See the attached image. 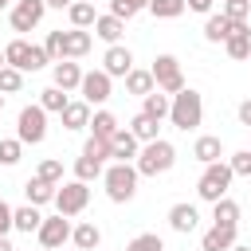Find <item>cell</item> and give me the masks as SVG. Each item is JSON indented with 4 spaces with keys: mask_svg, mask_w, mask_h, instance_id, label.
Masks as SVG:
<instances>
[{
    "mask_svg": "<svg viewBox=\"0 0 251 251\" xmlns=\"http://www.w3.org/2000/svg\"><path fill=\"white\" fill-rule=\"evenodd\" d=\"M8 231H12V204L0 200V235H8Z\"/></svg>",
    "mask_w": 251,
    "mask_h": 251,
    "instance_id": "7bdbcfd3",
    "label": "cell"
},
{
    "mask_svg": "<svg viewBox=\"0 0 251 251\" xmlns=\"http://www.w3.org/2000/svg\"><path fill=\"white\" fill-rule=\"evenodd\" d=\"M192 157H196L200 165H216V161H224V141H220L216 133H204V137H196Z\"/></svg>",
    "mask_w": 251,
    "mask_h": 251,
    "instance_id": "e0dca14e",
    "label": "cell"
},
{
    "mask_svg": "<svg viewBox=\"0 0 251 251\" xmlns=\"http://www.w3.org/2000/svg\"><path fill=\"white\" fill-rule=\"evenodd\" d=\"M71 243H75V251H94L98 243H102V231H98V224H75L71 227Z\"/></svg>",
    "mask_w": 251,
    "mask_h": 251,
    "instance_id": "44dd1931",
    "label": "cell"
},
{
    "mask_svg": "<svg viewBox=\"0 0 251 251\" xmlns=\"http://www.w3.org/2000/svg\"><path fill=\"white\" fill-rule=\"evenodd\" d=\"M82 157L106 161V157H110V141H102V137H86V145H82Z\"/></svg>",
    "mask_w": 251,
    "mask_h": 251,
    "instance_id": "60d3db41",
    "label": "cell"
},
{
    "mask_svg": "<svg viewBox=\"0 0 251 251\" xmlns=\"http://www.w3.org/2000/svg\"><path fill=\"white\" fill-rule=\"evenodd\" d=\"M43 12H47V4L43 0H16L12 4V31H35L39 24H43Z\"/></svg>",
    "mask_w": 251,
    "mask_h": 251,
    "instance_id": "30bf717a",
    "label": "cell"
},
{
    "mask_svg": "<svg viewBox=\"0 0 251 251\" xmlns=\"http://www.w3.org/2000/svg\"><path fill=\"white\" fill-rule=\"evenodd\" d=\"M35 176H39V180H47V184H63V161H55V157H47V161H39V169H35Z\"/></svg>",
    "mask_w": 251,
    "mask_h": 251,
    "instance_id": "8d00e7d4",
    "label": "cell"
},
{
    "mask_svg": "<svg viewBox=\"0 0 251 251\" xmlns=\"http://www.w3.org/2000/svg\"><path fill=\"white\" fill-rule=\"evenodd\" d=\"M4 63L16 67V71H43L51 59H47L43 47H35V43H27V39L20 35V39H12V43L4 47Z\"/></svg>",
    "mask_w": 251,
    "mask_h": 251,
    "instance_id": "5b68a950",
    "label": "cell"
},
{
    "mask_svg": "<svg viewBox=\"0 0 251 251\" xmlns=\"http://www.w3.org/2000/svg\"><path fill=\"white\" fill-rule=\"evenodd\" d=\"M43 4H47V8H59V12H63V8H71V0H43Z\"/></svg>",
    "mask_w": 251,
    "mask_h": 251,
    "instance_id": "bcb514c9",
    "label": "cell"
},
{
    "mask_svg": "<svg viewBox=\"0 0 251 251\" xmlns=\"http://www.w3.org/2000/svg\"><path fill=\"white\" fill-rule=\"evenodd\" d=\"M20 157H24L20 137H4L0 141V165H20Z\"/></svg>",
    "mask_w": 251,
    "mask_h": 251,
    "instance_id": "74e56055",
    "label": "cell"
},
{
    "mask_svg": "<svg viewBox=\"0 0 251 251\" xmlns=\"http://www.w3.org/2000/svg\"><path fill=\"white\" fill-rule=\"evenodd\" d=\"M51 78H55V86H59V90H78L82 71H78V63H75V59H63V63H51Z\"/></svg>",
    "mask_w": 251,
    "mask_h": 251,
    "instance_id": "2e32d148",
    "label": "cell"
},
{
    "mask_svg": "<svg viewBox=\"0 0 251 251\" xmlns=\"http://www.w3.org/2000/svg\"><path fill=\"white\" fill-rule=\"evenodd\" d=\"M227 169H231V176H251V149H239V153H231Z\"/></svg>",
    "mask_w": 251,
    "mask_h": 251,
    "instance_id": "ab89813d",
    "label": "cell"
},
{
    "mask_svg": "<svg viewBox=\"0 0 251 251\" xmlns=\"http://www.w3.org/2000/svg\"><path fill=\"white\" fill-rule=\"evenodd\" d=\"M90 31H78V27H71V31H63V59H82L86 51H90Z\"/></svg>",
    "mask_w": 251,
    "mask_h": 251,
    "instance_id": "d6986e66",
    "label": "cell"
},
{
    "mask_svg": "<svg viewBox=\"0 0 251 251\" xmlns=\"http://www.w3.org/2000/svg\"><path fill=\"white\" fill-rule=\"evenodd\" d=\"M196 224H200L196 204H173V208H169V227H173V231L188 235V231H196Z\"/></svg>",
    "mask_w": 251,
    "mask_h": 251,
    "instance_id": "5bb4252c",
    "label": "cell"
},
{
    "mask_svg": "<svg viewBox=\"0 0 251 251\" xmlns=\"http://www.w3.org/2000/svg\"><path fill=\"white\" fill-rule=\"evenodd\" d=\"M137 12H141V8H137L133 0H110V16H114V20H122V24H126V20H133Z\"/></svg>",
    "mask_w": 251,
    "mask_h": 251,
    "instance_id": "b9f144b4",
    "label": "cell"
},
{
    "mask_svg": "<svg viewBox=\"0 0 251 251\" xmlns=\"http://www.w3.org/2000/svg\"><path fill=\"white\" fill-rule=\"evenodd\" d=\"M122 31H126V24H122V20H114V16H110V12H106V16H98V20H94V35H98V39H106V43H110V47H114V43H118V39H122Z\"/></svg>",
    "mask_w": 251,
    "mask_h": 251,
    "instance_id": "f1b7e54d",
    "label": "cell"
},
{
    "mask_svg": "<svg viewBox=\"0 0 251 251\" xmlns=\"http://www.w3.org/2000/svg\"><path fill=\"white\" fill-rule=\"evenodd\" d=\"M157 129H161V126H157L153 118H145V114H133V118H129V133H133L141 145H145V141H157V137H161Z\"/></svg>",
    "mask_w": 251,
    "mask_h": 251,
    "instance_id": "f546056e",
    "label": "cell"
},
{
    "mask_svg": "<svg viewBox=\"0 0 251 251\" xmlns=\"http://www.w3.org/2000/svg\"><path fill=\"white\" fill-rule=\"evenodd\" d=\"M4 4H8V0H0V8H4Z\"/></svg>",
    "mask_w": 251,
    "mask_h": 251,
    "instance_id": "db71d44e",
    "label": "cell"
},
{
    "mask_svg": "<svg viewBox=\"0 0 251 251\" xmlns=\"http://www.w3.org/2000/svg\"><path fill=\"white\" fill-rule=\"evenodd\" d=\"M39 224H43V216H39V208H31V204H24V208H12V227L16 231H39Z\"/></svg>",
    "mask_w": 251,
    "mask_h": 251,
    "instance_id": "83f0119b",
    "label": "cell"
},
{
    "mask_svg": "<svg viewBox=\"0 0 251 251\" xmlns=\"http://www.w3.org/2000/svg\"><path fill=\"white\" fill-rule=\"evenodd\" d=\"M133 4H137V8H149V0H133Z\"/></svg>",
    "mask_w": 251,
    "mask_h": 251,
    "instance_id": "f907efd6",
    "label": "cell"
},
{
    "mask_svg": "<svg viewBox=\"0 0 251 251\" xmlns=\"http://www.w3.org/2000/svg\"><path fill=\"white\" fill-rule=\"evenodd\" d=\"M20 86H24V71L4 67V71H0V94H16Z\"/></svg>",
    "mask_w": 251,
    "mask_h": 251,
    "instance_id": "f35d334b",
    "label": "cell"
},
{
    "mask_svg": "<svg viewBox=\"0 0 251 251\" xmlns=\"http://www.w3.org/2000/svg\"><path fill=\"white\" fill-rule=\"evenodd\" d=\"M67 90H59V86H47V90H39V106L47 110V114H63L67 110Z\"/></svg>",
    "mask_w": 251,
    "mask_h": 251,
    "instance_id": "4dcf8cb0",
    "label": "cell"
},
{
    "mask_svg": "<svg viewBox=\"0 0 251 251\" xmlns=\"http://www.w3.org/2000/svg\"><path fill=\"white\" fill-rule=\"evenodd\" d=\"M126 90L145 98V94H149V90H157V86H153V75H149V71H137V67H133V71L126 75Z\"/></svg>",
    "mask_w": 251,
    "mask_h": 251,
    "instance_id": "1f68e13d",
    "label": "cell"
},
{
    "mask_svg": "<svg viewBox=\"0 0 251 251\" xmlns=\"http://www.w3.org/2000/svg\"><path fill=\"white\" fill-rule=\"evenodd\" d=\"M16 137L20 145H39L47 137V110L35 102V106H24L20 118H16Z\"/></svg>",
    "mask_w": 251,
    "mask_h": 251,
    "instance_id": "52a82bcc",
    "label": "cell"
},
{
    "mask_svg": "<svg viewBox=\"0 0 251 251\" xmlns=\"http://www.w3.org/2000/svg\"><path fill=\"white\" fill-rule=\"evenodd\" d=\"M118 129H122V126H118V118H114L110 110H98V114H90V137H102V141H110Z\"/></svg>",
    "mask_w": 251,
    "mask_h": 251,
    "instance_id": "4316f807",
    "label": "cell"
},
{
    "mask_svg": "<svg viewBox=\"0 0 251 251\" xmlns=\"http://www.w3.org/2000/svg\"><path fill=\"white\" fill-rule=\"evenodd\" d=\"M126 251H165V239L157 231H141V235H133L126 243Z\"/></svg>",
    "mask_w": 251,
    "mask_h": 251,
    "instance_id": "e575fe53",
    "label": "cell"
},
{
    "mask_svg": "<svg viewBox=\"0 0 251 251\" xmlns=\"http://www.w3.org/2000/svg\"><path fill=\"white\" fill-rule=\"evenodd\" d=\"M141 114H145V118H153V122L161 126V122L169 118V94L149 90V94H145V102H141Z\"/></svg>",
    "mask_w": 251,
    "mask_h": 251,
    "instance_id": "484cf974",
    "label": "cell"
},
{
    "mask_svg": "<svg viewBox=\"0 0 251 251\" xmlns=\"http://www.w3.org/2000/svg\"><path fill=\"white\" fill-rule=\"evenodd\" d=\"M0 251H16V247H12V239H8V235H0Z\"/></svg>",
    "mask_w": 251,
    "mask_h": 251,
    "instance_id": "7dc6e473",
    "label": "cell"
},
{
    "mask_svg": "<svg viewBox=\"0 0 251 251\" xmlns=\"http://www.w3.org/2000/svg\"><path fill=\"white\" fill-rule=\"evenodd\" d=\"M220 16H227L231 24H247V16H251V0H224V4H220Z\"/></svg>",
    "mask_w": 251,
    "mask_h": 251,
    "instance_id": "836d02e7",
    "label": "cell"
},
{
    "mask_svg": "<svg viewBox=\"0 0 251 251\" xmlns=\"http://www.w3.org/2000/svg\"><path fill=\"white\" fill-rule=\"evenodd\" d=\"M98 176H102V161H94V157H78V161H75V180L90 184V180H98Z\"/></svg>",
    "mask_w": 251,
    "mask_h": 251,
    "instance_id": "d6a6232c",
    "label": "cell"
},
{
    "mask_svg": "<svg viewBox=\"0 0 251 251\" xmlns=\"http://www.w3.org/2000/svg\"><path fill=\"white\" fill-rule=\"evenodd\" d=\"M71 4H75V0H71Z\"/></svg>",
    "mask_w": 251,
    "mask_h": 251,
    "instance_id": "11a10c76",
    "label": "cell"
},
{
    "mask_svg": "<svg viewBox=\"0 0 251 251\" xmlns=\"http://www.w3.org/2000/svg\"><path fill=\"white\" fill-rule=\"evenodd\" d=\"M184 8H192V12H204V16L212 12V4H208V0H184Z\"/></svg>",
    "mask_w": 251,
    "mask_h": 251,
    "instance_id": "f6af8a7d",
    "label": "cell"
},
{
    "mask_svg": "<svg viewBox=\"0 0 251 251\" xmlns=\"http://www.w3.org/2000/svg\"><path fill=\"white\" fill-rule=\"evenodd\" d=\"M67 20H71V27H78V31H86V27H94V20H98V12H94V4H90V0H75V4L67 8Z\"/></svg>",
    "mask_w": 251,
    "mask_h": 251,
    "instance_id": "603a6c76",
    "label": "cell"
},
{
    "mask_svg": "<svg viewBox=\"0 0 251 251\" xmlns=\"http://www.w3.org/2000/svg\"><path fill=\"white\" fill-rule=\"evenodd\" d=\"M173 165H176V149H173V141H165V137L145 141L141 153H137V161H133L137 176H161V173H169Z\"/></svg>",
    "mask_w": 251,
    "mask_h": 251,
    "instance_id": "7a4b0ae2",
    "label": "cell"
},
{
    "mask_svg": "<svg viewBox=\"0 0 251 251\" xmlns=\"http://www.w3.org/2000/svg\"><path fill=\"white\" fill-rule=\"evenodd\" d=\"M55 188H59V184H47V180L31 176V180L24 184V196H27L31 208H43V204H55Z\"/></svg>",
    "mask_w": 251,
    "mask_h": 251,
    "instance_id": "ffe728a7",
    "label": "cell"
},
{
    "mask_svg": "<svg viewBox=\"0 0 251 251\" xmlns=\"http://www.w3.org/2000/svg\"><path fill=\"white\" fill-rule=\"evenodd\" d=\"M239 126H247V129H251V98H243V102H239Z\"/></svg>",
    "mask_w": 251,
    "mask_h": 251,
    "instance_id": "ee69618b",
    "label": "cell"
},
{
    "mask_svg": "<svg viewBox=\"0 0 251 251\" xmlns=\"http://www.w3.org/2000/svg\"><path fill=\"white\" fill-rule=\"evenodd\" d=\"M137 153H141V141H137L129 129H118V133L110 137V157H114V161L133 165V161H137Z\"/></svg>",
    "mask_w": 251,
    "mask_h": 251,
    "instance_id": "4fadbf2b",
    "label": "cell"
},
{
    "mask_svg": "<svg viewBox=\"0 0 251 251\" xmlns=\"http://www.w3.org/2000/svg\"><path fill=\"white\" fill-rule=\"evenodd\" d=\"M208 4H216V0H208ZM220 4H224V0H220Z\"/></svg>",
    "mask_w": 251,
    "mask_h": 251,
    "instance_id": "f5cc1de1",
    "label": "cell"
},
{
    "mask_svg": "<svg viewBox=\"0 0 251 251\" xmlns=\"http://www.w3.org/2000/svg\"><path fill=\"white\" fill-rule=\"evenodd\" d=\"M149 75H153V86L161 94H169V98L184 90V71H180V59L176 55H157L153 67H149Z\"/></svg>",
    "mask_w": 251,
    "mask_h": 251,
    "instance_id": "8992f818",
    "label": "cell"
},
{
    "mask_svg": "<svg viewBox=\"0 0 251 251\" xmlns=\"http://www.w3.org/2000/svg\"><path fill=\"white\" fill-rule=\"evenodd\" d=\"M212 224H216V227H239V204H235L231 196L216 200V204H212Z\"/></svg>",
    "mask_w": 251,
    "mask_h": 251,
    "instance_id": "7402d4cb",
    "label": "cell"
},
{
    "mask_svg": "<svg viewBox=\"0 0 251 251\" xmlns=\"http://www.w3.org/2000/svg\"><path fill=\"white\" fill-rule=\"evenodd\" d=\"M235 247V227H208L204 239H200V251H231Z\"/></svg>",
    "mask_w": 251,
    "mask_h": 251,
    "instance_id": "ac0fdd59",
    "label": "cell"
},
{
    "mask_svg": "<svg viewBox=\"0 0 251 251\" xmlns=\"http://www.w3.org/2000/svg\"><path fill=\"white\" fill-rule=\"evenodd\" d=\"M224 51H227L231 59H251V24H239L235 35L224 43Z\"/></svg>",
    "mask_w": 251,
    "mask_h": 251,
    "instance_id": "cb8c5ba5",
    "label": "cell"
},
{
    "mask_svg": "<svg viewBox=\"0 0 251 251\" xmlns=\"http://www.w3.org/2000/svg\"><path fill=\"white\" fill-rule=\"evenodd\" d=\"M86 204H90V184H82V180H67V184H59L55 188V208H59V216H78V212H86Z\"/></svg>",
    "mask_w": 251,
    "mask_h": 251,
    "instance_id": "ba28073f",
    "label": "cell"
},
{
    "mask_svg": "<svg viewBox=\"0 0 251 251\" xmlns=\"http://www.w3.org/2000/svg\"><path fill=\"white\" fill-rule=\"evenodd\" d=\"M39 247L43 251H63V243L71 239V220L67 216H51V220H43L39 224Z\"/></svg>",
    "mask_w": 251,
    "mask_h": 251,
    "instance_id": "8fae6325",
    "label": "cell"
},
{
    "mask_svg": "<svg viewBox=\"0 0 251 251\" xmlns=\"http://www.w3.org/2000/svg\"><path fill=\"white\" fill-rule=\"evenodd\" d=\"M102 184H106V196L114 204H129L137 192V169L126 161H114L110 169H102Z\"/></svg>",
    "mask_w": 251,
    "mask_h": 251,
    "instance_id": "3957f363",
    "label": "cell"
},
{
    "mask_svg": "<svg viewBox=\"0 0 251 251\" xmlns=\"http://www.w3.org/2000/svg\"><path fill=\"white\" fill-rule=\"evenodd\" d=\"M78 90H82V102H86V106H102V102L114 94V78H110L106 71H86L82 82H78Z\"/></svg>",
    "mask_w": 251,
    "mask_h": 251,
    "instance_id": "9c48e42d",
    "label": "cell"
},
{
    "mask_svg": "<svg viewBox=\"0 0 251 251\" xmlns=\"http://www.w3.org/2000/svg\"><path fill=\"white\" fill-rule=\"evenodd\" d=\"M231 180H235V176H231L227 161L204 165V173H200V184H196V196H200V200H208V204H216V200H224V196H227Z\"/></svg>",
    "mask_w": 251,
    "mask_h": 251,
    "instance_id": "277c9868",
    "label": "cell"
},
{
    "mask_svg": "<svg viewBox=\"0 0 251 251\" xmlns=\"http://www.w3.org/2000/svg\"><path fill=\"white\" fill-rule=\"evenodd\" d=\"M149 12L157 20H176L184 12V0H149Z\"/></svg>",
    "mask_w": 251,
    "mask_h": 251,
    "instance_id": "d590c367",
    "label": "cell"
},
{
    "mask_svg": "<svg viewBox=\"0 0 251 251\" xmlns=\"http://www.w3.org/2000/svg\"><path fill=\"white\" fill-rule=\"evenodd\" d=\"M235 27H239V24H231L227 16L212 12V16L204 20V39H208V43H227V39L235 35Z\"/></svg>",
    "mask_w": 251,
    "mask_h": 251,
    "instance_id": "9a60e30c",
    "label": "cell"
},
{
    "mask_svg": "<svg viewBox=\"0 0 251 251\" xmlns=\"http://www.w3.org/2000/svg\"><path fill=\"white\" fill-rule=\"evenodd\" d=\"M231 251H251V247H243V243H235V247H231Z\"/></svg>",
    "mask_w": 251,
    "mask_h": 251,
    "instance_id": "681fc988",
    "label": "cell"
},
{
    "mask_svg": "<svg viewBox=\"0 0 251 251\" xmlns=\"http://www.w3.org/2000/svg\"><path fill=\"white\" fill-rule=\"evenodd\" d=\"M0 110H4V94H0Z\"/></svg>",
    "mask_w": 251,
    "mask_h": 251,
    "instance_id": "816d5d0a",
    "label": "cell"
},
{
    "mask_svg": "<svg viewBox=\"0 0 251 251\" xmlns=\"http://www.w3.org/2000/svg\"><path fill=\"white\" fill-rule=\"evenodd\" d=\"M102 71H106L110 78H126V75L133 71V51L122 47V43L106 47V55H102Z\"/></svg>",
    "mask_w": 251,
    "mask_h": 251,
    "instance_id": "7c38bea8",
    "label": "cell"
},
{
    "mask_svg": "<svg viewBox=\"0 0 251 251\" xmlns=\"http://www.w3.org/2000/svg\"><path fill=\"white\" fill-rule=\"evenodd\" d=\"M169 122L176 126V129H196L200 122H204V98H200V90H192V86H184L180 94H173L169 98Z\"/></svg>",
    "mask_w": 251,
    "mask_h": 251,
    "instance_id": "6da1fadb",
    "label": "cell"
},
{
    "mask_svg": "<svg viewBox=\"0 0 251 251\" xmlns=\"http://www.w3.org/2000/svg\"><path fill=\"white\" fill-rule=\"evenodd\" d=\"M4 67H8V63H4V47H0V71H4Z\"/></svg>",
    "mask_w": 251,
    "mask_h": 251,
    "instance_id": "c3c4849f",
    "label": "cell"
},
{
    "mask_svg": "<svg viewBox=\"0 0 251 251\" xmlns=\"http://www.w3.org/2000/svg\"><path fill=\"white\" fill-rule=\"evenodd\" d=\"M59 118H63V126H67L71 133H78V129L90 126V106H86V102H67V110H63Z\"/></svg>",
    "mask_w": 251,
    "mask_h": 251,
    "instance_id": "d4e9b609",
    "label": "cell"
}]
</instances>
